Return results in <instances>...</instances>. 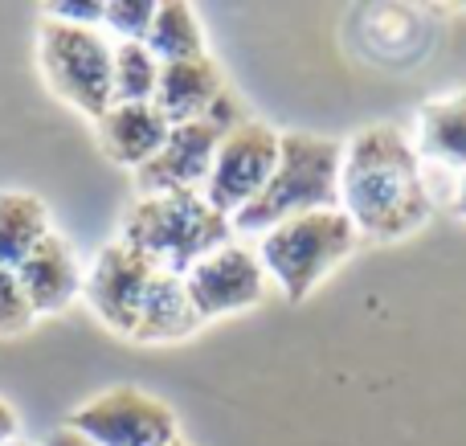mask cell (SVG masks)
Masks as SVG:
<instances>
[{
    "label": "cell",
    "mask_w": 466,
    "mask_h": 446,
    "mask_svg": "<svg viewBox=\"0 0 466 446\" xmlns=\"http://www.w3.org/2000/svg\"><path fill=\"white\" fill-rule=\"evenodd\" d=\"M49 21L57 25H74V29H103V5L95 0H74V5H46Z\"/></svg>",
    "instance_id": "21"
},
{
    "label": "cell",
    "mask_w": 466,
    "mask_h": 446,
    "mask_svg": "<svg viewBox=\"0 0 466 446\" xmlns=\"http://www.w3.org/2000/svg\"><path fill=\"white\" fill-rule=\"evenodd\" d=\"M339 209L356 234L372 242H397L426 226L434 197L421 177V156L405 131L372 123L348 139L339 160Z\"/></svg>",
    "instance_id": "1"
},
{
    "label": "cell",
    "mask_w": 466,
    "mask_h": 446,
    "mask_svg": "<svg viewBox=\"0 0 466 446\" xmlns=\"http://www.w3.org/2000/svg\"><path fill=\"white\" fill-rule=\"evenodd\" d=\"M156 275H160V270H156L144 254H136L123 242H111L95 254V262H90L86 283H82V299L90 303V311H95L111 332H119L131 340L139 308H144Z\"/></svg>",
    "instance_id": "9"
},
{
    "label": "cell",
    "mask_w": 466,
    "mask_h": 446,
    "mask_svg": "<svg viewBox=\"0 0 466 446\" xmlns=\"http://www.w3.org/2000/svg\"><path fill=\"white\" fill-rule=\"evenodd\" d=\"M226 131L229 127H221V123H213V119L177 123V127L168 131L160 152H156L144 168H136V193L139 197L205 193Z\"/></svg>",
    "instance_id": "10"
},
{
    "label": "cell",
    "mask_w": 466,
    "mask_h": 446,
    "mask_svg": "<svg viewBox=\"0 0 466 446\" xmlns=\"http://www.w3.org/2000/svg\"><path fill=\"white\" fill-rule=\"evenodd\" d=\"M418 156L442 168L466 172V90L421 103L418 111Z\"/></svg>",
    "instance_id": "15"
},
{
    "label": "cell",
    "mask_w": 466,
    "mask_h": 446,
    "mask_svg": "<svg viewBox=\"0 0 466 446\" xmlns=\"http://www.w3.org/2000/svg\"><path fill=\"white\" fill-rule=\"evenodd\" d=\"M95 127H98L103 152L111 156L119 168L136 172L164 147L172 123L156 111V103H115Z\"/></svg>",
    "instance_id": "13"
},
{
    "label": "cell",
    "mask_w": 466,
    "mask_h": 446,
    "mask_svg": "<svg viewBox=\"0 0 466 446\" xmlns=\"http://www.w3.org/2000/svg\"><path fill=\"white\" fill-rule=\"evenodd\" d=\"M66 426L95 446H172L180 439L168 401L136 385H115L86 398L66 418Z\"/></svg>",
    "instance_id": "6"
},
{
    "label": "cell",
    "mask_w": 466,
    "mask_h": 446,
    "mask_svg": "<svg viewBox=\"0 0 466 446\" xmlns=\"http://www.w3.org/2000/svg\"><path fill=\"white\" fill-rule=\"evenodd\" d=\"M16 279H21V291L29 299L33 316H57V311H66L82 295V283H86V275L78 267V254H74V246L62 234H49L16 267Z\"/></svg>",
    "instance_id": "12"
},
{
    "label": "cell",
    "mask_w": 466,
    "mask_h": 446,
    "mask_svg": "<svg viewBox=\"0 0 466 446\" xmlns=\"http://www.w3.org/2000/svg\"><path fill=\"white\" fill-rule=\"evenodd\" d=\"M172 446H188V442H180V439H177V442H172Z\"/></svg>",
    "instance_id": "25"
},
{
    "label": "cell",
    "mask_w": 466,
    "mask_h": 446,
    "mask_svg": "<svg viewBox=\"0 0 466 446\" xmlns=\"http://www.w3.org/2000/svg\"><path fill=\"white\" fill-rule=\"evenodd\" d=\"M160 57L147 49V41H115L111 62V95L115 103H152L160 86Z\"/></svg>",
    "instance_id": "18"
},
{
    "label": "cell",
    "mask_w": 466,
    "mask_h": 446,
    "mask_svg": "<svg viewBox=\"0 0 466 446\" xmlns=\"http://www.w3.org/2000/svg\"><path fill=\"white\" fill-rule=\"evenodd\" d=\"M119 242L144 254L156 270L185 279L205 254L233 242V221L213 209L201 193L136 197L123 213Z\"/></svg>",
    "instance_id": "3"
},
{
    "label": "cell",
    "mask_w": 466,
    "mask_h": 446,
    "mask_svg": "<svg viewBox=\"0 0 466 446\" xmlns=\"http://www.w3.org/2000/svg\"><path fill=\"white\" fill-rule=\"evenodd\" d=\"M111 62L115 46L103 37V29H74L41 16L37 25V66L46 86L74 106L86 119H103L115 106L111 95Z\"/></svg>",
    "instance_id": "5"
},
{
    "label": "cell",
    "mask_w": 466,
    "mask_h": 446,
    "mask_svg": "<svg viewBox=\"0 0 466 446\" xmlns=\"http://www.w3.org/2000/svg\"><path fill=\"white\" fill-rule=\"evenodd\" d=\"M49 234L54 226H49V209L41 197L21 193V188L0 193V267L16 270Z\"/></svg>",
    "instance_id": "16"
},
{
    "label": "cell",
    "mask_w": 466,
    "mask_h": 446,
    "mask_svg": "<svg viewBox=\"0 0 466 446\" xmlns=\"http://www.w3.org/2000/svg\"><path fill=\"white\" fill-rule=\"evenodd\" d=\"M46 446H95V442H86V439H82V434H74L70 426H62V431H54V434H49Z\"/></svg>",
    "instance_id": "23"
},
{
    "label": "cell",
    "mask_w": 466,
    "mask_h": 446,
    "mask_svg": "<svg viewBox=\"0 0 466 446\" xmlns=\"http://www.w3.org/2000/svg\"><path fill=\"white\" fill-rule=\"evenodd\" d=\"M13 446H25V442H13Z\"/></svg>",
    "instance_id": "26"
},
{
    "label": "cell",
    "mask_w": 466,
    "mask_h": 446,
    "mask_svg": "<svg viewBox=\"0 0 466 446\" xmlns=\"http://www.w3.org/2000/svg\"><path fill=\"white\" fill-rule=\"evenodd\" d=\"M360 246V234L344 209H319L290 218L266 229L258 242V258L266 267L270 287H279L290 303L307 299L348 254Z\"/></svg>",
    "instance_id": "4"
},
{
    "label": "cell",
    "mask_w": 466,
    "mask_h": 446,
    "mask_svg": "<svg viewBox=\"0 0 466 446\" xmlns=\"http://www.w3.org/2000/svg\"><path fill=\"white\" fill-rule=\"evenodd\" d=\"M185 291H188L193 311L201 316V324H209V319L233 316V311L258 308L266 299V291H270V279H266L258 250L226 242L188 270Z\"/></svg>",
    "instance_id": "8"
},
{
    "label": "cell",
    "mask_w": 466,
    "mask_h": 446,
    "mask_svg": "<svg viewBox=\"0 0 466 446\" xmlns=\"http://www.w3.org/2000/svg\"><path fill=\"white\" fill-rule=\"evenodd\" d=\"M16 442V414L8 401H0V446H13Z\"/></svg>",
    "instance_id": "22"
},
{
    "label": "cell",
    "mask_w": 466,
    "mask_h": 446,
    "mask_svg": "<svg viewBox=\"0 0 466 446\" xmlns=\"http://www.w3.org/2000/svg\"><path fill=\"white\" fill-rule=\"evenodd\" d=\"M152 16H156L152 0H106L103 5V25L119 41H147Z\"/></svg>",
    "instance_id": "19"
},
{
    "label": "cell",
    "mask_w": 466,
    "mask_h": 446,
    "mask_svg": "<svg viewBox=\"0 0 466 446\" xmlns=\"http://www.w3.org/2000/svg\"><path fill=\"white\" fill-rule=\"evenodd\" d=\"M147 49L160 62H185V57H205V29L201 16L185 0H164L156 5L152 29H147Z\"/></svg>",
    "instance_id": "17"
},
{
    "label": "cell",
    "mask_w": 466,
    "mask_h": 446,
    "mask_svg": "<svg viewBox=\"0 0 466 446\" xmlns=\"http://www.w3.org/2000/svg\"><path fill=\"white\" fill-rule=\"evenodd\" d=\"M454 213H459V218H466V172L459 177V188H454Z\"/></svg>",
    "instance_id": "24"
},
{
    "label": "cell",
    "mask_w": 466,
    "mask_h": 446,
    "mask_svg": "<svg viewBox=\"0 0 466 446\" xmlns=\"http://www.w3.org/2000/svg\"><path fill=\"white\" fill-rule=\"evenodd\" d=\"M156 111L177 127V123H197L213 119L221 127H238L246 123L238 98L229 95L226 78H221L218 62L205 57H185V62H164L160 66V86H156Z\"/></svg>",
    "instance_id": "11"
},
{
    "label": "cell",
    "mask_w": 466,
    "mask_h": 446,
    "mask_svg": "<svg viewBox=\"0 0 466 446\" xmlns=\"http://www.w3.org/2000/svg\"><path fill=\"white\" fill-rule=\"evenodd\" d=\"M33 319H37V316H33L29 299H25L16 270L0 267V336H21V332H29Z\"/></svg>",
    "instance_id": "20"
},
{
    "label": "cell",
    "mask_w": 466,
    "mask_h": 446,
    "mask_svg": "<svg viewBox=\"0 0 466 446\" xmlns=\"http://www.w3.org/2000/svg\"><path fill=\"white\" fill-rule=\"evenodd\" d=\"M197 328H201V316H197L193 303H188L185 279L160 270L156 283H152V291H147V299H144V308H139L131 340H139V344H177V340H185V336H193Z\"/></svg>",
    "instance_id": "14"
},
{
    "label": "cell",
    "mask_w": 466,
    "mask_h": 446,
    "mask_svg": "<svg viewBox=\"0 0 466 446\" xmlns=\"http://www.w3.org/2000/svg\"><path fill=\"white\" fill-rule=\"evenodd\" d=\"M279 144H282V131L266 127V123H258V119L238 123V127L226 131V139H221L218 160H213V172H209V185H205L201 197L233 221L262 193L266 180L274 177Z\"/></svg>",
    "instance_id": "7"
},
{
    "label": "cell",
    "mask_w": 466,
    "mask_h": 446,
    "mask_svg": "<svg viewBox=\"0 0 466 446\" xmlns=\"http://www.w3.org/2000/svg\"><path fill=\"white\" fill-rule=\"evenodd\" d=\"M339 160L344 144L311 131H282L279 164L266 188L233 218L238 234H266L290 218L339 209Z\"/></svg>",
    "instance_id": "2"
}]
</instances>
